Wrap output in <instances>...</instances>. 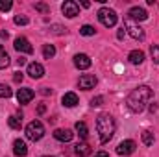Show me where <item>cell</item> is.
I'll list each match as a JSON object with an SVG mask.
<instances>
[{
    "mask_svg": "<svg viewBox=\"0 0 159 157\" xmlns=\"http://www.w3.org/2000/svg\"><path fill=\"white\" fill-rule=\"evenodd\" d=\"M81 6H83V7H89V6H91V2H87V0H83V2H81Z\"/></svg>",
    "mask_w": 159,
    "mask_h": 157,
    "instance_id": "cell-37",
    "label": "cell"
},
{
    "mask_svg": "<svg viewBox=\"0 0 159 157\" xmlns=\"http://www.w3.org/2000/svg\"><path fill=\"white\" fill-rule=\"evenodd\" d=\"M0 37L2 39H7V32H0Z\"/></svg>",
    "mask_w": 159,
    "mask_h": 157,
    "instance_id": "cell-38",
    "label": "cell"
},
{
    "mask_svg": "<svg viewBox=\"0 0 159 157\" xmlns=\"http://www.w3.org/2000/svg\"><path fill=\"white\" fill-rule=\"evenodd\" d=\"M43 135H44V126L41 124L39 120H32V122L26 126V137H28L30 141L37 142V141L43 139Z\"/></svg>",
    "mask_w": 159,
    "mask_h": 157,
    "instance_id": "cell-3",
    "label": "cell"
},
{
    "mask_svg": "<svg viewBox=\"0 0 159 157\" xmlns=\"http://www.w3.org/2000/svg\"><path fill=\"white\" fill-rule=\"evenodd\" d=\"M124 35H126V30H124V28H122V30H119L117 37H119V39H124Z\"/></svg>",
    "mask_w": 159,
    "mask_h": 157,
    "instance_id": "cell-34",
    "label": "cell"
},
{
    "mask_svg": "<svg viewBox=\"0 0 159 157\" xmlns=\"http://www.w3.org/2000/svg\"><path fill=\"white\" fill-rule=\"evenodd\" d=\"M128 59H129L131 65H141V63L144 61V52H141V50H133V52H129Z\"/></svg>",
    "mask_w": 159,
    "mask_h": 157,
    "instance_id": "cell-17",
    "label": "cell"
},
{
    "mask_svg": "<svg viewBox=\"0 0 159 157\" xmlns=\"http://www.w3.org/2000/svg\"><path fill=\"white\" fill-rule=\"evenodd\" d=\"M150 98H152V89L148 85H139L128 94L126 104H128V107L133 113H141V111H144V107L150 102Z\"/></svg>",
    "mask_w": 159,
    "mask_h": 157,
    "instance_id": "cell-1",
    "label": "cell"
},
{
    "mask_svg": "<svg viewBox=\"0 0 159 157\" xmlns=\"http://www.w3.org/2000/svg\"><path fill=\"white\" fill-rule=\"evenodd\" d=\"M124 30L133 37V39H137V41H141V39H144V30L137 24V22H133L131 19H124Z\"/></svg>",
    "mask_w": 159,
    "mask_h": 157,
    "instance_id": "cell-5",
    "label": "cell"
},
{
    "mask_svg": "<svg viewBox=\"0 0 159 157\" xmlns=\"http://www.w3.org/2000/svg\"><path fill=\"white\" fill-rule=\"evenodd\" d=\"M13 154L17 157H26L28 155V146H26V142H24L22 139H17V141L13 142Z\"/></svg>",
    "mask_w": 159,
    "mask_h": 157,
    "instance_id": "cell-15",
    "label": "cell"
},
{
    "mask_svg": "<svg viewBox=\"0 0 159 157\" xmlns=\"http://www.w3.org/2000/svg\"><path fill=\"white\" fill-rule=\"evenodd\" d=\"M13 46H15L17 52H22V54H32L34 52V46L30 44V41L26 39V37H17Z\"/></svg>",
    "mask_w": 159,
    "mask_h": 157,
    "instance_id": "cell-8",
    "label": "cell"
},
{
    "mask_svg": "<svg viewBox=\"0 0 159 157\" xmlns=\"http://www.w3.org/2000/svg\"><path fill=\"white\" fill-rule=\"evenodd\" d=\"M52 32H54V34H59V35H61V34H67V30H65V28H61V26H57V24H54V26H52Z\"/></svg>",
    "mask_w": 159,
    "mask_h": 157,
    "instance_id": "cell-31",
    "label": "cell"
},
{
    "mask_svg": "<svg viewBox=\"0 0 159 157\" xmlns=\"http://www.w3.org/2000/svg\"><path fill=\"white\" fill-rule=\"evenodd\" d=\"M117 11L115 9H109V7H102L98 9V20L106 26V28H113L117 24Z\"/></svg>",
    "mask_w": 159,
    "mask_h": 157,
    "instance_id": "cell-4",
    "label": "cell"
},
{
    "mask_svg": "<svg viewBox=\"0 0 159 157\" xmlns=\"http://www.w3.org/2000/svg\"><path fill=\"white\" fill-rule=\"evenodd\" d=\"M17 63H19V65H20V67H22V65H24V63H26V59H24V57H22V56H20V57H19V59H17Z\"/></svg>",
    "mask_w": 159,
    "mask_h": 157,
    "instance_id": "cell-36",
    "label": "cell"
},
{
    "mask_svg": "<svg viewBox=\"0 0 159 157\" xmlns=\"http://www.w3.org/2000/svg\"><path fill=\"white\" fill-rule=\"evenodd\" d=\"M150 54H152V59H154V61L159 65V44H152Z\"/></svg>",
    "mask_w": 159,
    "mask_h": 157,
    "instance_id": "cell-26",
    "label": "cell"
},
{
    "mask_svg": "<svg viewBox=\"0 0 159 157\" xmlns=\"http://www.w3.org/2000/svg\"><path fill=\"white\" fill-rule=\"evenodd\" d=\"M43 56H44V59H52L56 56V46L54 44H44L43 46Z\"/></svg>",
    "mask_w": 159,
    "mask_h": 157,
    "instance_id": "cell-19",
    "label": "cell"
},
{
    "mask_svg": "<svg viewBox=\"0 0 159 157\" xmlns=\"http://www.w3.org/2000/svg\"><path fill=\"white\" fill-rule=\"evenodd\" d=\"M80 34H81V35H85V37H91V35H94V34H96V30H94L91 24H83V26L80 28Z\"/></svg>",
    "mask_w": 159,
    "mask_h": 157,
    "instance_id": "cell-23",
    "label": "cell"
},
{
    "mask_svg": "<svg viewBox=\"0 0 159 157\" xmlns=\"http://www.w3.org/2000/svg\"><path fill=\"white\" fill-rule=\"evenodd\" d=\"M74 152H76L78 157H89L91 155V146H89L87 142H80L78 146L74 148Z\"/></svg>",
    "mask_w": 159,
    "mask_h": 157,
    "instance_id": "cell-18",
    "label": "cell"
},
{
    "mask_svg": "<svg viewBox=\"0 0 159 157\" xmlns=\"http://www.w3.org/2000/svg\"><path fill=\"white\" fill-rule=\"evenodd\" d=\"M74 65H76V69H80V70H85V69L91 67V57L87 54H76L74 56Z\"/></svg>",
    "mask_w": 159,
    "mask_h": 157,
    "instance_id": "cell-13",
    "label": "cell"
},
{
    "mask_svg": "<svg viewBox=\"0 0 159 157\" xmlns=\"http://www.w3.org/2000/svg\"><path fill=\"white\" fill-rule=\"evenodd\" d=\"M72 137H74V133L70 131V129H56L54 131V139L56 141H59V142H70L72 141Z\"/></svg>",
    "mask_w": 159,
    "mask_h": 157,
    "instance_id": "cell-14",
    "label": "cell"
},
{
    "mask_svg": "<svg viewBox=\"0 0 159 157\" xmlns=\"http://www.w3.org/2000/svg\"><path fill=\"white\" fill-rule=\"evenodd\" d=\"M7 124H9V128H13V129H20V126H22V117L13 115V117H9Z\"/></svg>",
    "mask_w": 159,
    "mask_h": 157,
    "instance_id": "cell-22",
    "label": "cell"
},
{
    "mask_svg": "<svg viewBox=\"0 0 159 157\" xmlns=\"http://www.w3.org/2000/svg\"><path fill=\"white\" fill-rule=\"evenodd\" d=\"M35 9L41 11V13H50V7H48L46 4H43V2H37V4H35Z\"/></svg>",
    "mask_w": 159,
    "mask_h": 157,
    "instance_id": "cell-29",
    "label": "cell"
},
{
    "mask_svg": "<svg viewBox=\"0 0 159 157\" xmlns=\"http://www.w3.org/2000/svg\"><path fill=\"white\" fill-rule=\"evenodd\" d=\"M28 76L34 79H39L44 76V67L41 63H30L28 65Z\"/></svg>",
    "mask_w": 159,
    "mask_h": 157,
    "instance_id": "cell-11",
    "label": "cell"
},
{
    "mask_svg": "<svg viewBox=\"0 0 159 157\" xmlns=\"http://www.w3.org/2000/svg\"><path fill=\"white\" fill-rule=\"evenodd\" d=\"M7 65H9V56H7L6 48L0 46V69H6Z\"/></svg>",
    "mask_w": 159,
    "mask_h": 157,
    "instance_id": "cell-21",
    "label": "cell"
},
{
    "mask_svg": "<svg viewBox=\"0 0 159 157\" xmlns=\"http://www.w3.org/2000/svg\"><path fill=\"white\" fill-rule=\"evenodd\" d=\"M61 102L65 107H74V105H78V96H76V92H65Z\"/></svg>",
    "mask_w": 159,
    "mask_h": 157,
    "instance_id": "cell-16",
    "label": "cell"
},
{
    "mask_svg": "<svg viewBox=\"0 0 159 157\" xmlns=\"http://www.w3.org/2000/svg\"><path fill=\"white\" fill-rule=\"evenodd\" d=\"M44 111H46V105H44V104H41L39 107H37V113H39V115H43Z\"/></svg>",
    "mask_w": 159,
    "mask_h": 157,
    "instance_id": "cell-33",
    "label": "cell"
},
{
    "mask_svg": "<svg viewBox=\"0 0 159 157\" xmlns=\"http://www.w3.org/2000/svg\"><path fill=\"white\" fill-rule=\"evenodd\" d=\"M61 11H63V15H65V17L74 19V17L80 13V6L76 4V2H72V0H67V2L61 6Z\"/></svg>",
    "mask_w": 159,
    "mask_h": 157,
    "instance_id": "cell-6",
    "label": "cell"
},
{
    "mask_svg": "<svg viewBox=\"0 0 159 157\" xmlns=\"http://www.w3.org/2000/svg\"><path fill=\"white\" fill-rule=\"evenodd\" d=\"M44 157H52V155H44Z\"/></svg>",
    "mask_w": 159,
    "mask_h": 157,
    "instance_id": "cell-39",
    "label": "cell"
},
{
    "mask_svg": "<svg viewBox=\"0 0 159 157\" xmlns=\"http://www.w3.org/2000/svg\"><path fill=\"white\" fill-rule=\"evenodd\" d=\"M13 79H15L17 83H20V81H22V74H20V72H15V76H13Z\"/></svg>",
    "mask_w": 159,
    "mask_h": 157,
    "instance_id": "cell-32",
    "label": "cell"
},
{
    "mask_svg": "<svg viewBox=\"0 0 159 157\" xmlns=\"http://www.w3.org/2000/svg\"><path fill=\"white\" fill-rule=\"evenodd\" d=\"M135 148H137V144L133 141H122L117 146V154L119 155H131L135 152Z\"/></svg>",
    "mask_w": 159,
    "mask_h": 157,
    "instance_id": "cell-9",
    "label": "cell"
},
{
    "mask_svg": "<svg viewBox=\"0 0 159 157\" xmlns=\"http://www.w3.org/2000/svg\"><path fill=\"white\" fill-rule=\"evenodd\" d=\"M34 96H35V92H34L32 89H28V87L19 89V92H17V100H19V104H20V105L30 104V102L34 100Z\"/></svg>",
    "mask_w": 159,
    "mask_h": 157,
    "instance_id": "cell-7",
    "label": "cell"
},
{
    "mask_svg": "<svg viewBox=\"0 0 159 157\" xmlns=\"http://www.w3.org/2000/svg\"><path fill=\"white\" fill-rule=\"evenodd\" d=\"M11 7H13L11 0H0V11H9Z\"/></svg>",
    "mask_w": 159,
    "mask_h": 157,
    "instance_id": "cell-27",
    "label": "cell"
},
{
    "mask_svg": "<svg viewBox=\"0 0 159 157\" xmlns=\"http://www.w3.org/2000/svg\"><path fill=\"white\" fill-rule=\"evenodd\" d=\"M104 104V96H94L93 100H91V105L93 107H98V105H102Z\"/></svg>",
    "mask_w": 159,
    "mask_h": 157,
    "instance_id": "cell-30",
    "label": "cell"
},
{
    "mask_svg": "<svg viewBox=\"0 0 159 157\" xmlns=\"http://www.w3.org/2000/svg\"><path fill=\"white\" fill-rule=\"evenodd\" d=\"M76 131H78V135L81 139H87V135H89V129H87V124L85 122H76Z\"/></svg>",
    "mask_w": 159,
    "mask_h": 157,
    "instance_id": "cell-20",
    "label": "cell"
},
{
    "mask_svg": "<svg viewBox=\"0 0 159 157\" xmlns=\"http://www.w3.org/2000/svg\"><path fill=\"white\" fill-rule=\"evenodd\" d=\"M128 19H131L133 22H135V20H137V22H139V20H146V19H148V13H146L143 7L135 6V7H131V9L128 11Z\"/></svg>",
    "mask_w": 159,
    "mask_h": 157,
    "instance_id": "cell-10",
    "label": "cell"
},
{
    "mask_svg": "<svg viewBox=\"0 0 159 157\" xmlns=\"http://www.w3.org/2000/svg\"><path fill=\"white\" fill-rule=\"evenodd\" d=\"M94 157H109L107 152H98V154H94Z\"/></svg>",
    "mask_w": 159,
    "mask_h": 157,
    "instance_id": "cell-35",
    "label": "cell"
},
{
    "mask_svg": "<svg viewBox=\"0 0 159 157\" xmlns=\"http://www.w3.org/2000/svg\"><path fill=\"white\" fill-rule=\"evenodd\" d=\"M154 141H156V139H154V133H152V131H143V142H144L146 146H152Z\"/></svg>",
    "mask_w": 159,
    "mask_h": 157,
    "instance_id": "cell-24",
    "label": "cell"
},
{
    "mask_svg": "<svg viewBox=\"0 0 159 157\" xmlns=\"http://www.w3.org/2000/svg\"><path fill=\"white\" fill-rule=\"evenodd\" d=\"M80 89H83V91H89V89H94V85H96V78L93 76V74H83L78 81Z\"/></svg>",
    "mask_w": 159,
    "mask_h": 157,
    "instance_id": "cell-12",
    "label": "cell"
},
{
    "mask_svg": "<svg viewBox=\"0 0 159 157\" xmlns=\"http://www.w3.org/2000/svg\"><path fill=\"white\" fill-rule=\"evenodd\" d=\"M30 20H28V17H24V15H17L15 17V24H19V26H26Z\"/></svg>",
    "mask_w": 159,
    "mask_h": 157,
    "instance_id": "cell-28",
    "label": "cell"
},
{
    "mask_svg": "<svg viewBox=\"0 0 159 157\" xmlns=\"http://www.w3.org/2000/svg\"><path fill=\"white\" fill-rule=\"evenodd\" d=\"M11 94H13V91L6 83H0V98H9Z\"/></svg>",
    "mask_w": 159,
    "mask_h": 157,
    "instance_id": "cell-25",
    "label": "cell"
},
{
    "mask_svg": "<svg viewBox=\"0 0 159 157\" xmlns=\"http://www.w3.org/2000/svg\"><path fill=\"white\" fill-rule=\"evenodd\" d=\"M96 131H98V139L102 144L111 141V137L115 135V120L109 113H100L96 117Z\"/></svg>",
    "mask_w": 159,
    "mask_h": 157,
    "instance_id": "cell-2",
    "label": "cell"
}]
</instances>
